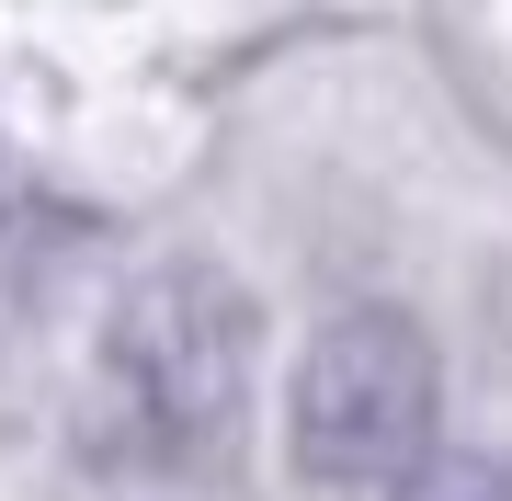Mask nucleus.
<instances>
[{"label": "nucleus", "mask_w": 512, "mask_h": 501, "mask_svg": "<svg viewBox=\"0 0 512 501\" xmlns=\"http://www.w3.org/2000/svg\"><path fill=\"white\" fill-rule=\"evenodd\" d=\"M433 422H444V365H433V342H421L410 308H342V319L308 331L296 388H285V456L319 490H399V479H421L444 456Z\"/></svg>", "instance_id": "f03ea898"}, {"label": "nucleus", "mask_w": 512, "mask_h": 501, "mask_svg": "<svg viewBox=\"0 0 512 501\" xmlns=\"http://www.w3.org/2000/svg\"><path fill=\"white\" fill-rule=\"evenodd\" d=\"M262 308L228 262H148L114 285L92 376H80V445L114 501H239V422H251Z\"/></svg>", "instance_id": "f257e3e1"}, {"label": "nucleus", "mask_w": 512, "mask_h": 501, "mask_svg": "<svg viewBox=\"0 0 512 501\" xmlns=\"http://www.w3.org/2000/svg\"><path fill=\"white\" fill-rule=\"evenodd\" d=\"M387 501H512V467L501 456H433L421 479H399Z\"/></svg>", "instance_id": "7ed1b4c3"}]
</instances>
